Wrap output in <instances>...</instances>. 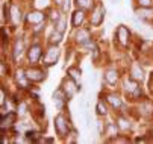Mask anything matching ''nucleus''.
<instances>
[{
    "instance_id": "obj_1",
    "label": "nucleus",
    "mask_w": 153,
    "mask_h": 144,
    "mask_svg": "<svg viewBox=\"0 0 153 144\" xmlns=\"http://www.w3.org/2000/svg\"><path fill=\"white\" fill-rule=\"evenodd\" d=\"M124 91H126V94L132 100L138 99V96H141L140 82L135 80V79H132V77H129L127 80H124Z\"/></svg>"
},
{
    "instance_id": "obj_2",
    "label": "nucleus",
    "mask_w": 153,
    "mask_h": 144,
    "mask_svg": "<svg viewBox=\"0 0 153 144\" xmlns=\"http://www.w3.org/2000/svg\"><path fill=\"white\" fill-rule=\"evenodd\" d=\"M62 90H64L65 96H67V99L70 100V99L76 94V91L80 90V85L77 84L74 79H71L70 76H67V77L62 80Z\"/></svg>"
},
{
    "instance_id": "obj_3",
    "label": "nucleus",
    "mask_w": 153,
    "mask_h": 144,
    "mask_svg": "<svg viewBox=\"0 0 153 144\" xmlns=\"http://www.w3.org/2000/svg\"><path fill=\"white\" fill-rule=\"evenodd\" d=\"M59 55H61L59 47L55 46V44H50V47L46 50V55H44V59H42V62H44V65L50 67V65H53V64L58 62Z\"/></svg>"
},
{
    "instance_id": "obj_4",
    "label": "nucleus",
    "mask_w": 153,
    "mask_h": 144,
    "mask_svg": "<svg viewBox=\"0 0 153 144\" xmlns=\"http://www.w3.org/2000/svg\"><path fill=\"white\" fill-rule=\"evenodd\" d=\"M55 129H56V134L61 137V138H65L68 137V123H67V118H65L62 114H58L55 117Z\"/></svg>"
},
{
    "instance_id": "obj_5",
    "label": "nucleus",
    "mask_w": 153,
    "mask_h": 144,
    "mask_svg": "<svg viewBox=\"0 0 153 144\" xmlns=\"http://www.w3.org/2000/svg\"><path fill=\"white\" fill-rule=\"evenodd\" d=\"M103 18H105V6L102 3H97L93 11H91V18H90V22L93 26H100L103 23Z\"/></svg>"
},
{
    "instance_id": "obj_6",
    "label": "nucleus",
    "mask_w": 153,
    "mask_h": 144,
    "mask_svg": "<svg viewBox=\"0 0 153 144\" xmlns=\"http://www.w3.org/2000/svg\"><path fill=\"white\" fill-rule=\"evenodd\" d=\"M41 56H42V47H41L38 43L32 44V46L27 49V61H29L32 65L39 62Z\"/></svg>"
},
{
    "instance_id": "obj_7",
    "label": "nucleus",
    "mask_w": 153,
    "mask_h": 144,
    "mask_svg": "<svg viewBox=\"0 0 153 144\" xmlns=\"http://www.w3.org/2000/svg\"><path fill=\"white\" fill-rule=\"evenodd\" d=\"M46 71L44 70H41V68H36V67H32L29 70H26V77L30 80V82H42L46 79Z\"/></svg>"
},
{
    "instance_id": "obj_8",
    "label": "nucleus",
    "mask_w": 153,
    "mask_h": 144,
    "mask_svg": "<svg viewBox=\"0 0 153 144\" xmlns=\"http://www.w3.org/2000/svg\"><path fill=\"white\" fill-rule=\"evenodd\" d=\"M115 35H117V39L121 46H127L129 44V39H130V30L124 26V24H120L115 30Z\"/></svg>"
},
{
    "instance_id": "obj_9",
    "label": "nucleus",
    "mask_w": 153,
    "mask_h": 144,
    "mask_svg": "<svg viewBox=\"0 0 153 144\" xmlns=\"http://www.w3.org/2000/svg\"><path fill=\"white\" fill-rule=\"evenodd\" d=\"M46 20V14L42 12V11H32L26 15V22L29 24H41L42 22Z\"/></svg>"
},
{
    "instance_id": "obj_10",
    "label": "nucleus",
    "mask_w": 153,
    "mask_h": 144,
    "mask_svg": "<svg viewBox=\"0 0 153 144\" xmlns=\"http://www.w3.org/2000/svg\"><path fill=\"white\" fill-rule=\"evenodd\" d=\"M76 41L79 44H88L90 41H91V33H90V29H86V27H82L77 30L76 33Z\"/></svg>"
},
{
    "instance_id": "obj_11",
    "label": "nucleus",
    "mask_w": 153,
    "mask_h": 144,
    "mask_svg": "<svg viewBox=\"0 0 153 144\" xmlns=\"http://www.w3.org/2000/svg\"><path fill=\"white\" fill-rule=\"evenodd\" d=\"M9 18L14 24H18L23 18V14H21V9L17 6V5H11L9 6Z\"/></svg>"
},
{
    "instance_id": "obj_12",
    "label": "nucleus",
    "mask_w": 153,
    "mask_h": 144,
    "mask_svg": "<svg viewBox=\"0 0 153 144\" xmlns=\"http://www.w3.org/2000/svg\"><path fill=\"white\" fill-rule=\"evenodd\" d=\"M53 102H55V105L58 106V108H62V105L67 102L68 99H67V96H65V93H64V90L62 88H58L55 93H53Z\"/></svg>"
},
{
    "instance_id": "obj_13",
    "label": "nucleus",
    "mask_w": 153,
    "mask_h": 144,
    "mask_svg": "<svg viewBox=\"0 0 153 144\" xmlns=\"http://www.w3.org/2000/svg\"><path fill=\"white\" fill-rule=\"evenodd\" d=\"M83 20H85V11H83L82 8H79V9L74 11L73 15H71V24H73L74 27H79V26H82Z\"/></svg>"
},
{
    "instance_id": "obj_14",
    "label": "nucleus",
    "mask_w": 153,
    "mask_h": 144,
    "mask_svg": "<svg viewBox=\"0 0 153 144\" xmlns=\"http://www.w3.org/2000/svg\"><path fill=\"white\" fill-rule=\"evenodd\" d=\"M130 77L138 80V82H143L146 74H144V70L140 67V64H134L132 67H130Z\"/></svg>"
},
{
    "instance_id": "obj_15",
    "label": "nucleus",
    "mask_w": 153,
    "mask_h": 144,
    "mask_svg": "<svg viewBox=\"0 0 153 144\" xmlns=\"http://www.w3.org/2000/svg\"><path fill=\"white\" fill-rule=\"evenodd\" d=\"M118 126H115L114 123H108L106 125V128H105V132H103V135H106L108 138H109V141H114L115 138H117V135H118Z\"/></svg>"
},
{
    "instance_id": "obj_16",
    "label": "nucleus",
    "mask_w": 153,
    "mask_h": 144,
    "mask_svg": "<svg viewBox=\"0 0 153 144\" xmlns=\"http://www.w3.org/2000/svg\"><path fill=\"white\" fill-rule=\"evenodd\" d=\"M140 109H141V115H144L146 118H150L153 115V103L150 100H144L140 106Z\"/></svg>"
},
{
    "instance_id": "obj_17",
    "label": "nucleus",
    "mask_w": 153,
    "mask_h": 144,
    "mask_svg": "<svg viewBox=\"0 0 153 144\" xmlns=\"http://www.w3.org/2000/svg\"><path fill=\"white\" fill-rule=\"evenodd\" d=\"M106 102L109 105H111L114 109H120L123 106V102L121 99L117 96V94H106Z\"/></svg>"
},
{
    "instance_id": "obj_18",
    "label": "nucleus",
    "mask_w": 153,
    "mask_h": 144,
    "mask_svg": "<svg viewBox=\"0 0 153 144\" xmlns=\"http://www.w3.org/2000/svg\"><path fill=\"white\" fill-rule=\"evenodd\" d=\"M137 15L141 20H144V22H149V20L153 18V9L152 8H141L140 6V9H137Z\"/></svg>"
},
{
    "instance_id": "obj_19",
    "label": "nucleus",
    "mask_w": 153,
    "mask_h": 144,
    "mask_svg": "<svg viewBox=\"0 0 153 144\" xmlns=\"http://www.w3.org/2000/svg\"><path fill=\"white\" fill-rule=\"evenodd\" d=\"M105 80L108 82L109 85H115L117 82H118V73L115 70H106L105 74H103Z\"/></svg>"
},
{
    "instance_id": "obj_20",
    "label": "nucleus",
    "mask_w": 153,
    "mask_h": 144,
    "mask_svg": "<svg viewBox=\"0 0 153 144\" xmlns=\"http://www.w3.org/2000/svg\"><path fill=\"white\" fill-rule=\"evenodd\" d=\"M15 118H17V114H15V112H8L6 117L3 115V117H2V129L12 126L14 123H15Z\"/></svg>"
},
{
    "instance_id": "obj_21",
    "label": "nucleus",
    "mask_w": 153,
    "mask_h": 144,
    "mask_svg": "<svg viewBox=\"0 0 153 144\" xmlns=\"http://www.w3.org/2000/svg\"><path fill=\"white\" fill-rule=\"evenodd\" d=\"M25 52V39L23 38H18L15 41V44H14V58H20L21 53Z\"/></svg>"
},
{
    "instance_id": "obj_22",
    "label": "nucleus",
    "mask_w": 153,
    "mask_h": 144,
    "mask_svg": "<svg viewBox=\"0 0 153 144\" xmlns=\"http://www.w3.org/2000/svg\"><path fill=\"white\" fill-rule=\"evenodd\" d=\"M55 29L56 30H59V32H62L64 33V30L67 29V20H65V17L64 15H61L58 20H56V23H55Z\"/></svg>"
},
{
    "instance_id": "obj_23",
    "label": "nucleus",
    "mask_w": 153,
    "mask_h": 144,
    "mask_svg": "<svg viewBox=\"0 0 153 144\" xmlns=\"http://www.w3.org/2000/svg\"><path fill=\"white\" fill-rule=\"evenodd\" d=\"M117 126H118L121 131H129L130 128H132V125L129 123V120L124 118V117H118V118H117Z\"/></svg>"
},
{
    "instance_id": "obj_24",
    "label": "nucleus",
    "mask_w": 153,
    "mask_h": 144,
    "mask_svg": "<svg viewBox=\"0 0 153 144\" xmlns=\"http://www.w3.org/2000/svg\"><path fill=\"white\" fill-rule=\"evenodd\" d=\"M62 41V32H59V30H53V33L50 35V39H49V43L50 44H55V46H58L59 43Z\"/></svg>"
},
{
    "instance_id": "obj_25",
    "label": "nucleus",
    "mask_w": 153,
    "mask_h": 144,
    "mask_svg": "<svg viewBox=\"0 0 153 144\" xmlns=\"http://www.w3.org/2000/svg\"><path fill=\"white\" fill-rule=\"evenodd\" d=\"M26 138L27 141H32V143H41V141H44V140H41V135L35 131H27L26 132Z\"/></svg>"
},
{
    "instance_id": "obj_26",
    "label": "nucleus",
    "mask_w": 153,
    "mask_h": 144,
    "mask_svg": "<svg viewBox=\"0 0 153 144\" xmlns=\"http://www.w3.org/2000/svg\"><path fill=\"white\" fill-rule=\"evenodd\" d=\"M67 74L71 77V79H74L77 84H79V77H80V70L79 68H76V67H70L68 70H67ZM80 85V84H79Z\"/></svg>"
},
{
    "instance_id": "obj_27",
    "label": "nucleus",
    "mask_w": 153,
    "mask_h": 144,
    "mask_svg": "<svg viewBox=\"0 0 153 144\" xmlns=\"http://www.w3.org/2000/svg\"><path fill=\"white\" fill-rule=\"evenodd\" d=\"M96 111H97V114H99L100 117H102V115L105 117V115L108 114V109H106V105L103 103V102H102V100H100V102H97V105H96Z\"/></svg>"
},
{
    "instance_id": "obj_28",
    "label": "nucleus",
    "mask_w": 153,
    "mask_h": 144,
    "mask_svg": "<svg viewBox=\"0 0 153 144\" xmlns=\"http://www.w3.org/2000/svg\"><path fill=\"white\" fill-rule=\"evenodd\" d=\"M33 6L36 9L42 11V9H46L49 6V0H33Z\"/></svg>"
},
{
    "instance_id": "obj_29",
    "label": "nucleus",
    "mask_w": 153,
    "mask_h": 144,
    "mask_svg": "<svg viewBox=\"0 0 153 144\" xmlns=\"http://www.w3.org/2000/svg\"><path fill=\"white\" fill-rule=\"evenodd\" d=\"M135 2H137L141 8H152V6H153V0H135Z\"/></svg>"
},
{
    "instance_id": "obj_30",
    "label": "nucleus",
    "mask_w": 153,
    "mask_h": 144,
    "mask_svg": "<svg viewBox=\"0 0 153 144\" xmlns=\"http://www.w3.org/2000/svg\"><path fill=\"white\" fill-rule=\"evenodd\" d=\"M76 6L77 8H82V9L88 8L90 6V0H76Z\"/></svg>"
},
{
    "instance_id": "obj_31",
    "label": "nucleus",
    "mask_w": 153,
    "mask_h": 144,
    "mask_svg": "<svg viewBox=\"0 0 153 144\" xmlns=\"http://www.w3.org/2000/svg\"><path fill=\"white\" fill-rule=\"evenodd\" d=\"M68 9H70V0H64L62 2V11L67 12Z\"/></svg>"
},
{
    "instance_id": "obj_32",
    "label": "nucleus",
    "mask_w": 153,
    "mask_h": 144,
    "mask_svg": "<svg viewBox=\"0 0 153 144\" xmlns=\"http://www.w3.org/2000/svg\"><path fill=\"white\" fill-rule=\"evenodd\" d=\"M97 58H99V47L94 46L93 47V61H97Z\"/></svg>"
},
{
    "instance_id": "obj_33",
    "label": "nucleus",
    "mask_w": 153,
    "mask_h": 144,
    "mask_svg": "<svg viewBox=\"0 0 153 144\" xmlns=\"http://www.w3.org/2000/svg\"><path fill=\"white\" fill-rule=\"evenodd\" d=\"M105 128H106V125H103L102 121H97V129H99V132L103 135V132H105Z\"/></svg>"
},
{
    "instance_id": "obj_34",
    "label": "nucleus",
    "mask_w": 153,
    "mask_h": 144,
    "mask_svg": "<svg viewBox=\"0 0 153 144\" xmlns=\"http://www.w3.org/2000/svg\"><path fill=\"white\" fill-rule=\"evenodd\" d=\"M0 96H2V99H0V103H2V106H5V90H3V88L0 90Z\"/></svg>"
},
{
    "instance_id": "obj_35",
    "label": "nucleus",
    "mask_w": 153,
    "mask_h": 144,
    "mask_svg": "<svg viewBox=\"0 0 153 144\" xmlns=\"http://www.w3.org/2000/svg\"><path fill=\"white\" fill-rule=\"evenodd\" d=\"M25 112H26V105L21 103V105H20V114H25Z\"/></svg>"
},
{
    "instance_id": "obj_36",
    "label": "nucleus",
    "mask_w": 153,
    "mask_h": 144,
    "mask_svg": "<svg viewBox=\"0 0 153 144\" xmlns=\"http://www.w3.org/2000/svg\"><path fill=\"white\" fill-rule=\"evenodd\" d=\"M2 76H6L5 74V62H2Z\"/></svg>"
},
{
    "instance_id": "obj_37",
    "label": "nucleus",
    "mask_w": 153,
    "mask_h": 144,
    "mask_svg": "<svg viewBox=\"0 0 153 144\" xmlns=\"http://www.w3.org/2000/svg\"><path fill=\"white\" fill-rule=\"evenodd\" d=\"M62 2H64V0H55V3H56V5H62Z\"/></svg>"
}]
</instances>
